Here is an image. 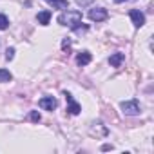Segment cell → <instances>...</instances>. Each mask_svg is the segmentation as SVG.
<instances>
[{"mask_svg": "<svg viewBox=\"0 0 154 154\" xmlns=\"http://www.w3.org/2000/svg\"><path fill=\"white\" fill-rule=\"evenodd\" d=\"M91 60H93V54H91L89 51H82V53H78V56H76V63H78L80 67L89 65Z\"/></svg>", "mask_w": 154, "mask_h": 154, "instance_id": "obj_7", "label": "cell"}, {"mask_svg": "<svg viewBox=\"0 0 154 154\" xmlns=\"http://www.w3.org/2000/svg\"><path fill=\"white\" fill-rule=\"evenodd\" d=\"M102 150H112V145H103Z\"/></svg>", "mask_w": 154, "mask_h": 154, "instance_id": "obj_17", "label": "cell"}, {"mask_svg": "<svg viewBox=\"0 0 154 154\" xmlns=\"http://www.w3.org/2000/svg\"><path fill=\"white\" fill-rule=\"evenodd\" d=\"M93 2V0H76V4H78L80 8H85V6H89Z\"/></svg>", "mask_w": 154, "mask_h": 154, "instance_id": "obj_15", "label": "cell"}, {"mask_svg": "<svg viewBox=\"0 0 154 154\" xmlns=\"http://www.w3.org/2000/svg\"><path fill=\"white\" fill-rule=\"evenodd\" d=\"M123 60H125V54L123 53H114V54H111L109 63H111V67H120L123 63Z\"/></svg>", "mask_w": 154, "mask_h": 154, "instance_id": "obj_9", "label": "cell"}, {"mask_svg": "<svg viewBox=\"0 0 154 154\" xmlns=\"http://www.w3.org/2000/svg\"><path fill=\"white\" fill-rule=\"evenodd\" d=\"M63 96H65V100H67V112H69V114H72V116H76V114H80L82 107H80V103H78V102H74L72 94L65 91V93H63Z\"/></svg>", "mask_w": 154, "mask_h": 154, "instance_id": "obj_3", "label": "cell"}, {"mask_svg": "<svg viewBox=\"0 0 154 154\" xmlns=\"http://www.w3.org/2000/svg\"><path fill=\"white\" fill-rule=\"evenodd\" d=\"M69 47H71V40H69V38H65V40L62 42V49H69Z\"/></svg>", "mask_w": 154, "mask_h": 154, "instance_id": "obj_16", "label": "cell"}, {"mask_svg": "<svg viewBox=\"0 0 154 154\" xmlns=\"http://www.w3.org/2000/svg\"><path fill=\"white\" fill-rule=\"evenodd\" d=\"M36 20H38V24L40 26H47L49 22H51V11H40L38 15H36Z\"/></svg>", "mask_w": 154, "mask_h": 154, "instance_id": "obj_10", "label": "cell"}, {"mask_svg": "<svg viewBox=\"0 0 154 154\" xmlns=\"http://www.w3.org/2000/svg\"><path fill=\"white\" fill-rule=\"evenodd\" d=\"M58 24L65 26L72 31H87V26H82V13L80 11H65L62 15H58Z\"/></svg>", "mask_w": 154, "mask_h": 154, "instance_id": "obj_1", "label": "cell"}, {"mask_svg": "<svg viewBox=\"0 0 154 154\" xmlns=\"http://www.w3.org/2000/svg\"><path fill=\"white\" fill-rule=\"evenodd\" d=\"M49 6H53V9H60V11H65L69 8V0H45Z\"/></svg>", "mask_w": 154, "mask_h": 154, "instance_id": "obj_8", "label": "cell"}, {"mask_svg": "<svg viewBox=\"0 0 154 154\" xmlns=\"http://www.w3.org/2000/svg\"><path fill=\"white\" fill-rule=\"evenodd\" d=\"M13 58H15V47H8V51H6V60L11 62Z\"/></svg>", "mask_w": 154, "mask_h": 154, "instance_id": "obj_14", "label": "cell"}, {"mask_svg": "<svg viewBox=\"0 0 154 154\" xmlns=\"http://www.w3.org/2000/svg\"><path fill=\"white\" fill-rule=\"evenodd\" d=\"M129 17H131V20H132V24H134L136 29H140V27L145 24V15H143L141 11H138V9H132V11L129 13Z\"/></svg>", "mask_w": 154, "mask_h": 154, "instance_id": "obj_6", "label": "cell"}, {"mask_svg": "<svg viewBox=\"0 0 154 154\" xmlns=\"http://www.w3.org/2000/svg\"><path fill=\"white\" fill-rule=\"evenodd\" d=\"M120 107H122L123 114H127V116H136V114H140V103H138V100H127V102H122Z\"/></svg>", "mask_w": 154, "mask_h": 154, "instance_id": "obj_2", "label": "cell"}, {"mask_svg": "<svg viewBox=\"0 0 154 154\" xmlns=\"http://www.w3.org/2000/svg\"><path fill=\"white\" fill-rule=\"evenodd\" d=\"M38 105H40V109H44V111H54V109L58 107V102H56V98H53V96H44V98L38 100Z\"/></svg>", "mask_w": 154, "mask_h": 154, "instance_id": "obj_5", "label": "cell"}, {"mask_svg": "<svg viewBox=\"0 0 154 154\" xmlns=\"http://www.w3.org/2000/svg\"><path fill=\"white\" fill-rule=\"evenodd\" d=\"M11 80H13V74L8 69H0V82L6 84V82H11Z\"/></svg>", "mask_w": 154, "mask_h": 154, "instance_id": "obj_11", "label": "cell"}, {"mask_svg": "<svg viewBox=\"0 0 154 154\" xmlns=\"http://www.w3.org/2000/svg\"><path fill=\"white\" fill-rule=\"evenodd\" d=\"M123 2H127V0H114V4H123Z\"/></svg>", "mask_w": 154, "mask_h": 154, "instance_id": "obj_18", "label": "cell"}, {"mask_svg": "<svg viewBox=\"0 0 154 154\" xmlns=\"http://www.w3.org/2000/svg\"><path fill=\"white\" fill-rule=\"evenodd\" d=\"M29 120H31V122H35V123H38V122L42 120V116H40V112H38V111H31V112H29Z\"/></svg>", "mask_w": 154, "mask_h": 154, "instance_id": "obj_13", "label": "cell"}, {"mask_svg": "<svg viewBox=\"0 0 154 154\" xmlns=\"http://www.w3.org/2000/svg\"><path fill=\"white\" fill-rule=\"evenodd\" d=\"M107 17H109V13H107L105 8H93V9H89V18L93 22H103V20H107Z\"/></svg>", "mask_w": 154, "mask_h": 154, "instance_id": "obj_4", "label": "cell"}, {"mask_svg": "<svg viewBox=\"0 0 154 154\" xmlns=\"http://www.w3.org/2000/svg\"><path fill=\"white\" fill-rule=\"evenodd\" d=\"M9 27V20L6 15H0V31H6Z\"/></svg>", "mask_w": 154, "mask_h": 154, "instance_id": "obj_12", "label": "cell"}]
</instances>
